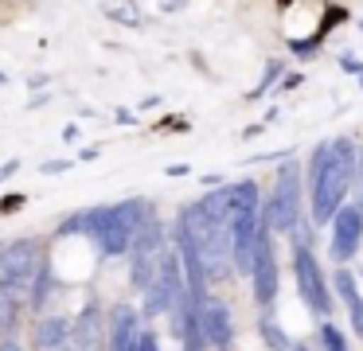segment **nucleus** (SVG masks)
I'll return each instance as SVG.
<instances>
[{"label": "nucleus", "mask_w": 363, "mask_h": 351, "mask_svg": "<svg viewBox=\"0 0 363 351\" xmlns=\"http://www.w3.org/2000/svg\"><path fill=\"white\" fill-rule=\"evenodd\" d=\"M359 176L355 168V145L352 140H328L313 148L308 160V184H313V223H332L352 179Z\"/></svg>", "instance_id": "nucleus-1"}, {"label": "nucleus", "mask_w": 363, "mask_h": 351, "mask_svg": "<svg viewBox=\"0 0 363 351\" xmlns=\"http://www.w3.org/2000/svg\"><path fill=\"white\" fill-rule=\"evenodd\" d=\"M149 218V203L145 199H125V203H110V207H90L82 215H74L71 223L63 226V234L82 230L86 238L98 242L106 257L129 254V242H133L137 226Z\"/></svg>", "instance_id": "nucleus-2"}, {"label": "nucleus", "mask_w": 363, "mask_h": 351, "mask_svg": "<svg viewBox=\"0 0 363 351\" xmlns=\"http://www.w3.org/2000/svg\"><path fill=\"white\" fill-rule=\"evenodd\" d=\"M227 223H230V262H235L238 273L250 277V262H254L258 234H262V226H269L266 218H262L258 184H254V179L227 184Z\"/></svg>", "instance_id": "nucleus-3"}, {"label": "nucleus", "mask_w": 363, "mask_h": 351, "mask_svg": "<svg viewBox=\"0 0 363 351\" xmlns=\"http://www.w3.org/2000/svg\"><path fill=\"white\" fill-rule=\"evenodd\" d=\"M40 265H43V257H40V246H35L32 238L9 242V246L0 250V289L20 296V301H28Z\"/></svg>", "instance_id": "nucleus-4"}, {"label": "nucleus", "mask_w": 363, "mask_h": 351, "mask_svg": "<svg viewBox=\"0 0 363 351\" xmlns=\"http://www.w3.org/2000/svg\"><path fill=\"white\" fill-rule=\"evenodd\" d=\"M160 257H164V226H160V218L149 211V218L137 226L133 242H129V262H133V285L137 289H145L152 281Z\"/></svg>", "instance_id": "nucleus-5"}, {"label": "nucleus", "mask_w": 363, "mask_h": 351, "mask_svg": "<svg viewBox=\"0 0 363 351\" xmlns=\"http://www.w3.org/2000/svg\"><path fill=\"white\" fill-rule=\"evenodd\" d=\"M266 223H269V230H297V223H301V172H297V164H285L277 172L274 199L266 207Z\"/></svg>", "instance_id": "nucleus-6"}, {"label": "nucleus", "mask_w": 363, "mask_h": 351, "mask_svg": "<svg viewBox=\"0 0 363 351\" xmlns=\"http://www.w3.org/2000/svg\"><path fill=\"white\" fill-rule=\"evenodd\" d=\"M184 301V269H180V257L164 254L152 273V281L145 285V312L160 316V312H172L176 304Z\"/></svg>", "instance_id": "nucleus-7"}, {"label": "nucleus", "mask_w": 363, "mask_h": 351, "mask_svg": "<svg viewBox=\"0 0 363 351\" xmlns=\"http://www.w3.org/2000/svg\"><path fill=\"white\" fill-rule=\"evenodd\" d=\"M293 273H297V285H301V301H305L316 316H328L332 296H328V285H324L320 265H316V254L305 246V238H297V246H293Z\"/></svg>", "instance_id": "nucleus-8"}, {"label": "nucleus", "mask_w": 363, "mask_h": 351, "mask_svg": "<svg viewBox=\"0 0 363 351\" xmlns=\"http://www.w3.org/2000/svg\"><path fill=\"white\" fill-rule=\"evenodd\" d=\"M250 281H254V301H258V304H274V296H277V262H274V242H269V226H262L258 246H254Z\"/></svg>", "instance_id": "nucleus-9"}, {"label": "nucleus", "mask_w": 363, "mask_h": 351, "mask_svg": "<svg viewBox=\"0 0 363 351\" xmlns=\"http://www.w3.org/2000/svg\"><path fill=\"white\" fill-rule=\"evenodd\" d=\"M196 320H199V332H203L207 347L230 351V343H235V324H230V308L219 296H203V304L196 308Z\"/></svg>", "instance_id": "nucleus-10"}, {"label": "nucleus", "mask_w": 363, "mask_h": 351, "mask_svg": "<svg viewBox=\"0 0 363 351\" xmlns=\"http://www.w3.org/2000/svg\"><path fill=\"white\" fill-rule=\"evenodd\" d=\"M359 238H363V215L352 207H340L336 215H332V257H336L340 265L352 262L355 250H359Z\"/></svg>", "instance_id": "nucleus-11"}, {"label": "nucleus", "mask_w": 363, "mask_h": 351, "mask_svg": "<svg viewBox=\"0 0 363 351\" xmlns=\"http://www.w3.org/2000/svg\"><path fill=\"white\" fill-rule=\"evenodd\" d=\"M141 328H137V312L129 304H118L110 316V351H137Z\"/></svg>", "instance_id": "nucleus-12"}, {"label": "nucleus", "mask_w": 363, "mask_h": 351, "mask_svg": "<svg viewBox=\"0 0 363 351\" xmlns=\"http://www.w3.org/2000/svg\"><path fill=\"white\" fill-rule=\"evenodd\" d=\"M35 351H71V320L51 316L35 328Z\"/></svg>", "instance_id": "nucleus-13"}, {"label": "nucleus", "mask_w": 363, "mask_h": 351, "mask_svg": "<svg viewBox=\"0 0 363 351\" xmlns=\"http://www.w3.org/2000/svg\"><path fill=\"white\" fill-rule=\"evenodd\" d=\"M336 289H340V296H344V304H347V316H352L355 335L363 340V296H359V285H355L352 269H336Z\"/></svg>", "instance_id": "nucleus-14"}, {"label": "nucleus", "mask_w": 363, "mask_h": 351, "mask_svg": "<svg viewBox=\"0 0 363 351\" xmlns=\"http://www.w3.org/2000/svg\"><path fill=\"white\" fill-rule=\"evenodd\" d=\"M180 332H184V351H207V340L199 332V320H196V304L184 296V320H180Z\"/></svg>", "instance_id": "nucleus-15"}, {"label": "nucleus", "mask_w": 363, "mask_h": 351, "mask_svg": "<svg viewBox=\"0 0 363 351\" xmlns=\"http://www.w3.org/2000/svg\"><path fill=\"white\" fill-rule=\"evenodd\" d=\"M24 304L28 301H20V296L0 289V332L9 335V340H12V332H16V320H20V312H24Z\"/></svg>", "instance_id": "nucleus-16"}, {"label": "nucleus", "mask_w": 363, "mask_h": 351, "mask_svg": "<svg viewBox=\"0 0 363 351\" xmlns=\"http://www.w3.org/2000/svg\"><path fill=\"white\" fill-rule=\"evenodd\" d=\"M340 16H344L340 8H328V16H324V23H320V31H316V35H308V39H293V43H289V47H293V55H301V59H305V55H313L316 47H320V39L332 31V23H336Z\"/></svg>", "instance_id": "nucleus-17"}, {"label": "nucleus", "mask_w": 363, "mask_h": 351, "mask_svg": "<svg viewBox=\"0 0 363 351\" xmlns=\"http://www.w3.org/2000/svg\"><path fill=\"white\" fill-rule=\"evenodd\" d=\"M320 347L324 351H347V335L336 324H320Z\"/></svg>", "instance_id": "nucleus-18"}, {"label": "nucleus", "mask_w": 363, "mask_h": 351, "mask_svg": "<svg viewBox=\"0 0 363 351\" xmlns=\"http://www.w3.org/2000/svg\"><path fill=\"white\" fill-rule=\"evenodd\" d=\"M277 74H281V62H269V67H266V74H262V82H258V86H254V90H250V98H262V94H266L269 86L277 82Z\"/></svg>", "instance_id": "nucleus-19"}, {"label": "nucleus", "mask_w": 363, "mask_h": 351, "mask_svg": "<svg viewBox=\"0 0 363 351\" xmlns=\"http://www.w3.org/2000/svg\"><path fill=\"white\" fill-rule=\"evenodd\" d=\"M262 332H266V340H269V347H289V340H285V332H281V328H277V324H269V320H266V324H262Z\"/></svg>", "instance_id": "nucleus-20"}, {"label": "nucleus", "mask_w": 363, "mask_h": 351, "mask_svg": "<svg viewBox=\"0 0 363 351\" xmlns=\"http://www.w3.org/2000/svg\"><path fill=\"white\" fill-rule=\"evenodd\" d=\"M137 351H160L157 335H152V332H141V340H137Z\"/></svg>", "instance_id": "nucleus-21"}, {"label": "nucleus", "mask_w": 363, "mask_h": 351, "mask_svg": "<svg viewBox=\"0 0 363 351\" xmlns=\"http://www.w3.org/2000/svg\"><path fill=\"white\" fill-rule=\"evenodd\" d=\"M340 67H344V70H352V74H359V78H363V62H359V59H340Z\"/></svg>", "instance_id": "nucleus-22"}, {"label": "nucleus", "mask_w": 363, "mask_h": 351, "mask_svg": "<svg viewBox=\"0 0 363 351\" xmlns=\"http://www.w3.org/2000/svg\"><path fill=\"white\" fill-rule=\"evenodd\" d=\"M67 168H71V160H48L43 164V172H67Z\"/></svg>", "instance_id": "nucleus-23"}, {"label": "nucleus", "mask_w": 363, "mask_h": 351, "mask_svg": "<svg viewBox=\"0 0 363 351\" xmlns=\"http://www.w3.org/2000/svg\"><path fill=\"white\" fill-rule=\"evenodd\" d=\"M20 203H24V199H20V195H12V199H4V203H0V211H16Z\"/></svg>", "instance_id": "nucleus-24"}, {"label": "nucleus", "mask_w": 363, "mask_h": 351, "mask_svg": "<svg viewBox=\"0 0 363 351\" xmlns=\"http://www.w3.org/2000/svg\"><path fill=\"white\" fill-rule=\"evenodd\" d=\"M20 168V160H9V164H4V168H0V179H9L12 176V172H16Z\"/></svg>", "instance_id": "nucleus-25"}, {"label": "nucleus", "mask_w": 363, "mask_h": 351, "mask_svg": "<svg viewBox=\"0 0 363 351\" xmlns=\"http://www.w3.org/2000/svg\"><path fill=\"white\" fill-rule=\"evenodd\" d=\"M0 351H20V343L16 340H4V343H0Z\"/></svg>", "instance_id": "nucleus-26"}, {"label": "nucleus", "mask_w": 363, "mask_h": 351, "mask_svg": "<svg viewBox=\"0 0 363 351\" xmlns=\"http://www.w3.org/2000/svg\"><path fill=\"white\" fill-rule=\"evenodd\" d=\"M4 82H9V74H4V70H0V86H4Z\"/></svg>", "instance_id": "nucleus-27"}, {"label": "nucleus", "mask_w": 363, "mask_h": 351, "mask_svg": "<svg viewBox=\"0 0 363 351\" xmlns=\"http://www.w3.org/2000/svg\"><path fill=\"white\" fill-rule=\"evenodd\" d=\"M297 351H308V347H297Z\"/></svg>", "instance_id": "nucleus-28"}, {"label": "nucleus", "mask_w": 363, "mask_h": 351, "mask_svg": "<svg viewBox=\"0 0 363 351\" xmlns=\"http://www.w3.org/2000/svg\"><path fill=\"white\" fill-rule=\"evenodd\" d=\"M359 28H363V23H359Z\"/></svg>", "instance_id": "nucleus-29"}]
</instances>
